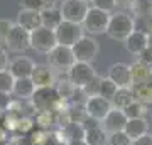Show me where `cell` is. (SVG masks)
Here are the masks:
<instances>
[{
  "instance_id": "1",
  "label": "cell",
  "mask_w": 152,
  "mask_h": 145,
  "mask_svg": "<svg viewBox=\"0 0 152 145\" xmlns=\"http://www.w3.org/2000/svg\"><path fill=\"white\" fill-rule=\"evenodd\" d=\"M32 108L37 111H54L63 113L68 110V101H64L59 96L56 86H48V88H36L32 98L29 100Z\"/></svg>"
},
{
  "instance_id": "2",
  "label": "cell",
  "mask_w": 152,
  "mask_h": 145,
  "mask_svg": "<svg viewBox=\"0 0 152 145\" xmlns=\"http://www.w3.org/2000/svg\"><path fill=\"white\" fill-rule=\"evenodd\" d=\"M135 29V19L132 14H127L124 10H115L110 14V22L107 27V36L110 39L124 42Z\"/></svg>"
},
{
  "instance_id": "3",
  "label": "cell",
  "mask_w": 152,
  "mask_h": 145,
  "mask_svg": "<svg viewBox=\"0 0 152 145\" xmlns=\"http://www.w3.org/2000/svg\"><path fill=\"white\" fill-rule=\"evenodd\" d=\"M56 46H58V39H56V34L53 29L41 26L31 32V49H34L36 52L48 56Z\"/></svg>"
},
{
  "instance_id": "4",
  "label": "cell",
  "mask_w": 152,
  "mask_h": 145,
  "mask_svg": "<svg viewBox=\"0 0 152 145\" xmlns=\"http://www.w3.org/2000/svg\"><path fill=\"white\" fill-rule=\"evenodd\" d=\"M76 63L75 54H73V49L68 47V46H56L51 52L48 54V64L53 68L58 73H68V71L73 68V64Z\"/></svg>"
},
{
  "instance_id": "5",
  "label": "cell",
  "mask_w": 152,
  "mask_h": 145,
  "mask_svg": "<svg viewBox=\"0 0 152 145\" xmlns=\"http://www.w3.org/2000/svg\"><path fill=\"white\" fill-rule=\"evenodd\" d=\"M54 34H56V39H58V44H59V46L73 47V46L85 36V29H83L81 24L63 20L59 26L54 29Z\"/></svg>"
},
{
  "instance_id": "6",
  "label": "cell",
  "mask_w": 152,
  "mask_h": 145,
  "mask_svg": "<svg viewBox=\"0 0 152 145\" xmlns=\"http://www.w3.org/2000/svg\"><path fill=\"white\" fill-rule=\"evenodd\" d=\"M71 49H73L75 59L78 63H90L91 64L93 61L96 59L98 52H100V44H98V41L95 37L85 34Z\"/></svg>"
},
{
  "instance_id": "7",
  "label": "cell",
  "mask_w": 152,
  "mask_h": 145,
  "mask_svg": "<svg viewBox=\"0 0 152 145\" xmlns=\"http://www.w3.org/2000/svg\"><path fill=\"white\" fill-rule=\"evenodd\" d=\"M108 22H110L108 12H103V10L95 9V7H90L81 26H83V29H85V32L98 36V34H107Z\"/></svg>"
},
{
  "instance_id": "8",
  "label": "cell",
  "mask_w": 152,
  "mask_h": 145,
  "mask_svg": "<svg viewBox=\"0 0 152 145\" xmlns=\"http://www.w3.org/2000/svg\"><path fill=\"white\" fill-rule=\"evenodd\" d=\"M66 76H68V79L78 90H83L85 86L90 85L96 78V71H95L93 64H90V63H78L76 61L75 64H73V68L66 73Z\"/></svg>"
},
{
  "instance_id": "9",
  "label": "cell",
  "mask_w": 152,
  "mask_h": 145,
  "mask_svg": "<svg viewBox=\"0 0 152 145\" xmlns=\"http://www.w3.org/2000/svg\"><path fill=\"white\" fill-rule=\"evenodd\" d=\"M4 44L12 52H24V51L31 49V32L22 29L20 26L14 24L7 34V37L4 39Z\"/></svg>"
},
{
  "instance_id": "10",
  "label": "cell",
  "mask_w": 152,
  "mask_h": 145,
  "mask_svg": "<svg viewBox=\"0 0 152 145\" xmlns=\"http://www.w3.org/2000/svg\"><path fill=\"white\" fill-rule=\"evenodd\" d=\"M88 9H90V4L83 2V0H64V2H61L59 7L63 20L75 22V24H83L88 14Z\"/></svg>"
},
{
  "instance_id": "11",
  "label": "cell",
  "mask_w": 152,
  "mask_h": 145,
  "mask_svg": "<svg viewBox=\"0 0 152 145\" xmlns=\"http://www.w3.org/2000/svg\"><path fill=\"white\" fill-rule=\"evenodd\" d=\"M112 101L105 100L103 96H88L85 100V111L90 118L96 120V122H102V120L108 115V111L112 110Z\"/></svg>"
},
{
  "instance_id": "12",
  "label": "cell",
  "mask_w": 152,
  "mask_h": 145,
  "mask_svg": "<svg viewBox=\"0 0 152 145\" xmlns=\"http://www.w3.org/2000/svg\"><path fill=\"white\" fill-rule=\"evenodd\" d=\"M125 49L134 56H140L149 47V32L144 29H135L129 37L124 41Z\"/></svg>"
},
{
  "instance_id": "13",
  "label": "cell",
  "mask_w": 152,
  "mask_h": 145,
  "mask_svg": "<svg viewBox=\"0 0 152 145\" xmlns=\"http://www.w3.org/2000/svg\"><path fill=\"white\" fill-rule=\"evenodd\" d=\"M107 76L118 88H132L130 64H127V63H113L108 68V74Z\"/></svg>"
},
{
  "instance_id": "14",
  "label": "cell",
  "mask_w": 152,
  "mask_h": 145,
  "mask_svg": "<svg viewBox=\"0 0 152 145\" xmlns=\"http://www.w3.org/2000/svg\"><path fill=\"white\" fill-rule=\"evenodd\" d=\"M127 115L124 113V110H117V108H112L108 111V115L105 117L100 123H102V128L107 132V133H115V132H122L125 130V125H127Z\"/></svg>"
},
{
  "instance_id": "15",
  "label": "cell",
  "mask_w": 152,
  "mask_h": 145,
  "mask_svg": "<svg viewBox=\"0 0 152 145\" xmlns=\"http://www.w3.org/2000/svg\"><path fill=\"white\" fill-rule=\"evenodd\" d=\"M34 68H36V63L31 58H26V56H17L9 63V73L14 76V79L31 78Z\"/></svg>"
},
{
  "instance_id": "16",
  "label": "cell",
  "mask_w": 152,
  "mask_h": 145,
  "mask_svg": "<svg viewBox=\"0 0 152 145\" xmlns=\"http://www.w3.org/2000/svg\"><path fill=\"white\" fill-rule=\"evenodd\" d=\"M36 88H48L56 85V71L49 64H36L31 76Z\"/></svg>"
},
{
  "instance_id": "17",
  "label": "cell",
  "mask_w": 152,
  "mask_h": 145,
  "mask_svg": "<svg viewBox=\"0 0 152 145\" xmlns=\"http://www.w3.org/2000/svg\"><path fill=\"white\" fill-rule=\"evenodd\" d=\"M17 26H20L22 29H26L27 32H32L37 27L42 26V20H41V12L37 10H31V9H20L19 14H17Z\"/></svg>"
},
{
  "instance_id": "18",
  "label": "cell",
  "mask_w": 152,
  "mask_h": 145,
  "mask_svg": "<svg viewBox=\"0 0 152 145\" xmlns=\"http://www.w3.org/2000/svg\"><path fill=\"white\" fill-rule=\"evenodd\" d=\"M36 91V85L32 83L31 78H20V79L14 81V88H12V96L15 100H24L29 101Z\"/></svg>"
},
{
  "instance_id": "19",
  "label": "cell",
  "mask_w": 152,
  "mask_h": 145,
  "mask_svg": "<svg viewBox=\"0 0 152 145\" xmlns=\"http://www.w3.org/2000/svg\"><path fill=\"white\" fill-rule=\"evenodd\" d=\"M152 68L147 66L145 63H142L140 59L134 61L130 64V74H132V86H139V85H147L149 76H151Z\"/></svg>"
},
{
  "instance_id": "20",
  "label": "cell",
  "mask_w": 152,
  "mask_h": 145,
  "mask_svg": "<svg viewBox=\"0 0 152 145\" xmlns=\"http://www.w3.org/2000/svg\"><path fill=\"white\" fill-rule=\"evenodd\" d=\"M83 140L86 142V145H108V133L102 128V123H96L85 128Z\"/></svg>"
},
{
  "instance_id": "21",
  "label": "cell",
  "mask_w": 152,
  "mask_h": 145,
  "mask_svg": "<svg viewBox=\"0 0 152 145\" xmlns=\"http://www.w3.org/2000/svg\"><path fill=\"white\" fill-rule=\"evenodd\" d=\"M149 128L151 125L147 122V118H130L127 120V125H125V133L130 137V140H135L142 135L149 133Z\"/></svg>"
},
{
  "instance_id": "22",
  "label": "cell",
  "mask_w": 152,
  "mask_h": 145,
  "mask_svg": "<svg viewBox=\"0 0 152 145\" xmlns=\"http://www.w3.org/2000/svg\"><path fill=\"white\" fill-rule=\"evenodd\" d=\"M135 101L132 88H118L115 96L112 98V106L117 110H125L127 106H130L132 103Z\"/></svg>"
},
{
  "instance_id": "23",
  "label": "cell",
  "mask_w": 152,
  "mask_h": 145,
  "mask_svg": "<svg viewBox=\"0 0 152 145\" xmlns=\"http://www.w3.org/2000/svg\"><path fill=\"white\" fill-rule=\"evenodd\" d=\"M130 12L134 19H149L152 17V0H134L130 4Z\"/></svg>"
},
{
  "instance_id": "24",
  "label": "cell",
  "mask_w": 152,
  "mask_h": 145,
  "mask_svg": "<svg viewBox=\"0 0 152 145\" xmlns=\"http://www.w3.org/2000/svg\"><path fill=\"white\" fill-rule=\"evenodd\" d=\"M41 20H42V27H48V29H53L54 31L56 27L63 22V15H61L59 9H48V10L41 12Z\"/></svg>"
},
{
  "instance_id": "25",
  "label": "cell",
  "mask_w": 152,
  "mask_h": 145,
  "mask_svg": "<svg viewBox=\"0 0 152 145\" xmlns=\"http://www.w3.org/2000/svg\"><path fill=\"white\" fill-rule=\"evenodd\" d=\"M34 122H36V127L39 130H46L48 132L54 123H58V113L54 111H37L36 117H34Z\"/></svg>"
},
{
  "instance_id": "26",
  "label": "cell",
  "mask_w": 152,
  "mask_h": 145,
  "mask_svg": "<svg viewBox=\"0 0 152 145\" xmlns=\"http://www.w3.org/2000/svg\"><path fill=\"white\" fill-rule=\"evenodd\" d=\"M56 90H58V93H59V96L64 100V101H69L73 96H76V93L80 91L78 88H76L73 83H71L69 79H68V76H66V79L63 81H58L56 79Z\"/></svg>"
},
{
  "instance_id": "27",
  "label": "cell",
  "mask_w": 152,
  "mask_h": 145,
  "mask_svg": "<svg viewBox=\"0 0 152 145\" xmlns=\"http://www.w3.org/2000/svg\"><path fill=\"white\" fill-rule=\"evenodd\" d=\"M132 93H134L135 101L142 103V105H145V106H151L152 105V88L149 85L132 86Z\"/></svg>"
},
{
  "instance_id": "28",
  "label": "cell",
  "mask_w": 152,
  "mask_h": 145,
  "mask_svg": "<svg viewBox=\"0 0 152 145\" xmlns=\"http://www.w3.org/2000/svg\"><path fill=\"white\" fill-rule=\"evenodd\" d=\"M117 90H118V86L115 85V83L110 79L108 76L100 78V85H98V96H103L105 100L112 101V98L115 96Z\"/></svg>"
},
{
  "instance_id": "29",
  "label": "cell",
  "mask_w": 152,
  "mask_h": 145,
  "mask_svg": "<svg viewBox=\"0 0 152 145\" xmlns=\"http://www.w3.org/2000/svg\"><path fill=\"white\" fill-rule=\"evenodd\" d=\"M56 7V0H20V9H31V10H48Z\"/></svg>"
},
{
  "instance_id": "30",
  "label": "cell",
  "mask_w": 152,
  "mask_h": 145,
  "mask_svg": "<svg viewBox=\"0 0 152 145\" xmlns=\"http://www.w3.org/2000/svg\"><path fill=\"white\" fill-rule=\"evenodd\" d=\"M124 113L127 115V118H145L147 113H149V106H145V105H142V103L139 101H134L130 105V106H127L124 110Z\"/></svg>"
},
{
  "instance_id": "31",
  "label": "cell",
  "mask_w": 152,
  "mask_h": 145,
  "mask_svg": "<svg viewBox=\"0 0 152 145\" xmlns=\"http://www.w3.org/2000/svg\"><path fill=\"white\" fill-rule=\"evenodd\" d=\"M14 76L9 73V69L0 71V91L12 95V88H14Z\"/></svg>"
},
{
  "instance_id": "32",
  "label": "cell",
  "mask_w": 152,
  "mask_h": 145,
  "mask_svg": "<svg viewBox=\"0 0 152 145\" xmlns=\"http://www.w3.org/2000/svg\"><path fill=\"white\" fill-rule=\"evenodd\" d=\"M108 145H132V140L122 130V132H115L108 135Z\"/></svg>"
},
{
  "instance_id": "33",
  "label": "cell",
  "mask_w": 152,
  "mask_h": 145,
  "mask_svg": "<svg viewBox=\"0 0 152 145\" xmlns=\"http://www.w3.org/2000/svg\"><path fill=\"white\" fill-rule=\"evenodd\" d=\"M91 7L98 9V10H103V12H115L117 9V2L115 0H91Z\"/></svg>"
},
{
  "instance_id": "34",
  "label": "cell",
  "mask_w": 152,
  "mask_h": 145,
  "mask_svg": "<svg viewBox=\"0 0 152 145\" xmlns=\"http://www.w3.org/2000/svg\"><path fill=\"white\" fill-rule=\"evenodd\" d=\"M12 100H14L12 95L0 91V113H7V110H9V106H10Z\"/></svg>"
},
{
  "instance_id": "35",
  "label": "cell",
  "mask_w": 152,
  "mask_h": 145,
  "mask_svg": "<svg viewBox=\"0 0 152 145\" xmlns=\"http://www.w3.org/2000/svg\"><path fill=\"white\" fill-rule=\"evenodd\" d=\"M12 26H14L12 20H9V19H0V41H4L7 37V34L12 29Z\"/></svg>"
},
{
  "instance_id": "36",
  "label": "cell",
  "mask_w": 152,
  "mask_h": 145,
  "mask_svg": "<svg viewBox=\"0 0 152 145\" xmlns=\"http://www.w3.org/2000/svg\"><path fill=\"white\" fill-rule=\"evenodd\" d=\"M9 52H7V49L0 47V71H5L9 69Z\"/></svg>"
},
{
  "instance_id": "37",
  "label": "cell",
  "mask_w": 152,
  "mask_h": 145,
  "mask_svg": "<svg viewBox=\"0 0 152 145\" xmlns=\"http://www.w3.org/2000/svg\"><path fill=\"white\" fill-rule=\"evenodd\" d=\"M132 145H152V133H145L139 138L132 140Z\"/></svg>"
},
{
  "instance_id": "38",
  "label": "cell",
  "mask_w": 152,
  "mask_h": 145,
  "mask_svg": "<svg viewBox=\"0 0 152 145\" xmlns=\"http://www.w3.org/2000/svg\"><path fill=\"white\" fill-rule=\"evenodd\" d=\"M139 59H140L142 63H145L147 66H151V68H152V49L147 47L145 51H144V52L139 56Z\"/></svg>"
},
{
  "instance_id": "39",
  "label": "cell",
  "mask_w": 152,
  "mask_h": 145,
  "mask_svg": "<svg viewBox=\"0 0 152 145\" xmlns=\"http://www.w3.org/2000/svg\"><path fill=\"white\" fill-rule=\"evenodd\" d=\"M115 2H117V5H124V7H129L130 9V4L134 0H115Z\"/></svg>"
},
{
  "instance_id": "40",
  "label": "cell",
  "mask_w": 152,
  "mask_h": 145,
  "mask_svg": "<svg viewBox=\"0 0 152 145\" xmlns=\"http://www.w3.org/2000/svg\"><path fill=\"white\" fill-rule=\"evenodd\" d=\"M68 145H86V142H85V140H73V142H69Z\"/></svg>"
},
{
  "instance_id": "41",
  "label": "cell",
  "mask_w": 152,
  "mask_h": 145,
  "mask_svg": "<svg viewBox=\"0 0 152 145\" xmlns=\"http://www.w3.org/2000/svg\"><path fill=\"white\" fill-rule=\"evenodd\" d=\"M149 47L152 49V32H149Z\"/></svg>"
},
{
  "instance_id": "42",
  "label": "cell",
  "mask_w": 152,
  "mask_h": 145,
  "mask_svg": "<svg viewBox=\"0 0 152 145\" xmlns=\"http://www.w3.org/2000/svg\"><path fill=\"white\" fill-rule=\"evenodd\" d=\"M147 85L152 88V71H151V76H149V81H147Z\"/></svg>"
},
{
  "instance_id": "43",
  "label": "cell",
  "mask_w": 152,
  "mask_h": 145,
  "mask_svg": "<svg viewBox=\"0 0 152 145\" xmlns=\"http://www.w3.org/2000/svg\"><path fill=\"white\" fill-rule=\"evenodd\" d=\"M83 2H86V4H91V0H83Z\"/></svg>"
},
{
  "instance_id": "44",
  "label": "cell",
  "mask_w": 152,
  "mask_h": 145,
  "mask_svg": "<svg viewBox=\"0 0 152 145\" xmlns=\"http://www.w3.org/2000/svg\"><path fill=\"white\" fill-rule=\"evenodd\" d=\"M56 2H58V0H56ZM59 2H64V0H59Z\"/></svg>"
}]
</instances>
